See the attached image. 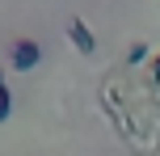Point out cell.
<instances>
[{
    "mask_svg": "<svg viewBox=\"0 0 160 156\" xmlns=\"http://www.w3.org/2000/svg\"><path fill=\"white\" fill-rule=\"evenodd\" d=\"M68 34H72V42H76V51H80V55H93V47H97V42H93V34H88V25L80 21V17H72V21H68Z\"/></svg>",
    "mask_w": 160,
    "mask_h": 156,
    "instance_id": "cell-1",
    "label": "cell"
},
{
    "mask_svg": "<svg viewBox=\"0 0 160 156\" xmlns=\"http://www.w3.org/2000/svg\"><path fill=\"white\" fill-rule=\"evenodd\" d=\"M34 63H38V42H17L13 47V68L25 72V68H34Z\"/></svg>",
    "mask_w": 160,
    "mask_h": 156,
    "instance_id": "cell-2",
    "label": "cell"
},
{
    "mask_svg": "<svg viewBox=\"0 0 160 156\" xmlns=\"http://www.w3.org/2000/svg\"><path fill=\"white\" fill-rule=\"evenodd\" d=\"M0 118H4V89H0Z\"/></svg>",
    "mask_w": 160,
    "mask_h": 156,
    "instance_id": "cell-3",
    "label": "cell"
}]
</instances>
